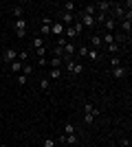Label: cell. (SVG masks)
I'll return each mask as SVG.
<instances>
[{
	"mask_svg": "<svg viewBox=\"0 0 132 147\" xmlns=\"http://www.w3.org/2000/svg\"><path fill=\"white\" fill-rule=\"evenodd\" d=\"M49 66L51 68H60V66H62V59H57V57H55V59H49Z\"/></svg>",
	"mask_w": 132,
	"mask_h": 147,
	"instance_id": "d4e9b609",
	"label": "cell"
},
{
	"mask_svg": "<svg viewBox=\"0 0 132 147\" xmlns=\"http://www.w3.org/2000/svg\"><path fill=\"white\" fill-rule=\"evenodd\" d=\"M26 59H29V53H26V51H20V53H18V61L26 64Z\"/></svg>",
	"mask_w": 132,
	"mask_h": 147,
	"instance_id": "ffe728a7",
	"label": "cell"
},
{
	"mask_svg": "<svg viewBox=\"0 0 132 147\" xmlns=\"http://www.w3.org/2000/svg\"><path fill=\"white\" fill-rule=\"evenodd\" d=\"M62 11L64 13H75V2H64V5H62Z\"/></svg>",
	"mask_w": 132,
	"mask_h": 147,
	"instance_id": "8fae6325",
	"label": "cell"
},
{
	"mask_svg": "<svg viewBox=\"0 0 132 147\" xmlns=\"http://www.w3.org/2000/svg\"><path fill=\"white\" fill-rule=\"evenodd\" d=\"M110 66H112V68L121 66V59H119V57H117V55H112V57H110Z\"/></svg>",
	"mask_w": 132,
	"mask_h": 147,
	"instance_id": "cb8c5ba5",
	"label": "cell"
},
{
	"mask_svg": "<svg viewBox=\"0 0 132 147\" xmlns=\"http://www.w3.org/2000/svg\"><path fill=\"white\" fill-rule=\"evenodd\" d=\"M90 44H93L90 49H99L101 44H104V42H101V35H93V37H90Z\"/></svg>",
	"mask_w": 132,
	"mask_h": 147,
	"instance_id": "5bb4252c",
	"label": "cell"
},
{
	"mask_svg": "<svg viewBox=\"0 0 132 147\" xmlns=\"http://www.w3.org/2000/svg\"><path fill=\"white\" fill-rule=\"evenodd\" d=\"M64 134H66V136L75 134V125H73V123H66V125H64Z\"/></svg>",
	"mask_w": 132,
	"mask_h": 147,
	"instance_id": "e0dca14e",
	"label": "cell"
},
{
	"mask_svg": "<svg viewBox=\"0 0 132 147\" xmlns=\"http://www.w3.org/2000/svg\"><path fill=\"white\" fill-rule=\"evenodd\" d=\"M44 147H55V141L53 138H44Z\"/></svg>",
	"mask_w": 132,
	"mask_h": 147,
	"instance_id": "4dcf8cb0",
	"label": "cell"
},
{
	"mask_svg": "<svg viewBox=\"0 0 132 147\" xmlns=\"http://www.w3.org/2000/svg\"><path fill=\"white\" fill-rule=\"evenodd\" d=\"M88 59H90V61H97V59H99V51H97V49H88Z\"/></svg>",
	"mask_w": 132,
	"mask_h": 147,
	"instance_id": "4fadbf2b",
	"label": "cell"
},
{
	"mask_svg": "<svg viewBox=\"0 0 132 147\" xmlns=\"http://www.w3.org/2000/svg\"><path fill=\"white\" fill-rule=\"evenodd\" d=\"M2 59L9 61V64H11V61H16V59H18V51H16V49H5V53H2Z\"/></svg>",
	"mask_w": 132,
	"mask_h": 147,
	"instance_id": "3957f363",
	"label": "cell"
},
{
	"mask_svg": "<svg viewBox=\"0 0 132 147\" xmlns=\"http://www.w3.org/2000/svg\"><path fill=\"white\" fill-rule=\"evenodd\" d=\"M31 73H33V66H31V64H22V75H26V77H29Z\"/></svg>",
	"mask_w": 132,
	"mask_h": 147,
	"instance_id": "d6986e66",
	"label": "cell"
},
{
	"mask_svg": "<svg viewBox=\"0 0 132 147\" xmlns=\"http://www.w3.org/2000/svg\"><path fill=\"white\" fill-rule=\"evenodd\" d=\"M49 86H51V79L49 77H42L40 79V90H49Z\"/></svg>",
	"mask_w": 132,
	"mask_h": 147,
	"instance_id": "2e32d148",
	"label": "cell"
},
{
	"mask_svg": "<svg viewBox=\"0 0 132 147\" xmlns=\"http://www.w3.org/2000/svg\"><path fill=\"white\" fill-rule=\"evenodd\" d=\"M101 26L106 29V33H114V26H117V22H114V18L110 16V18L104 20V24H101Z\"/></svg>",
	"mask_w": 132,
	"mask_h": 147,
	"instance_id": "5b68a950",
	"label": "cell"
},
{
	"mask_svg": "<svg viewBox=\"0 0 132 147\" xmlns=\"http://www.w3.org/2000/svg\"><path fill=\"white\" fill-rule=\"evenodd\" d=\"M33 49L35 51H40V49H44V37H33Z\"/></svg>",
	"mask_w": 132,
	"mask_h": 147,
	"instance_id": "7c38bea8",
	"label": "cell"
},
{
	"mask_svg": "<svg viewBox=\"0 0 132 147\" xmlns=\"http://www.w3.org/2000/svg\"><path fill=\"white\" fill-rule=\"evenodd\" d=\"M66 70L73 73V75H82L84 73V64H79V61H75V59H68L66 61Z\"/></svg>",
	"mask_w": 132,
	"mask_h": 147,
	"instance_id": "6da1fadb",
	"label": "cell"
},
{
	"mask_svg": "<svg viewBox=\"0 0 132 147\" xmlns=\"http://www.w3.org/2000/svg\"><path fill=\"white\" fill-rule=\"evenodd\" d=\"M75 20H77V13H60V22H64V24H73V22H75Z\"/></svg>",
	"mask_w": 132,
	"mask_h": 147,
	"instance_id": "277c9868",
	"label": "cell"
},
{
	"mask_svg": "<svg viewBox=\"0 0 132 147\" xmlns=\"http://www.w3.org/2000/svg\"><path fill=\"white\" fill-rule=\"evenodd\" d=\"M38 64H40V68H42V66H46V64H49V59H44V57H38Z\"/></svg>",
	"mask_w": 132,
	"mask_h": 147,
	"instance_id": "1f68e13d",
	"label": "cell"
},
{
	"mask_svg": "<svg viewBox=\"0 0 132 147\" xmlns=\"http://www.w3.org/2000/svg\"><path fill=\"white\" fill-rule=\"evenodd\" d=\"M51 33H53V35H57V37L64 35V24L60 22V20H57L55 24H51Z\"/></svg>",
	"mask_w": 132,
	"mask_h": 147,
	"instance_id": "8992f818",
	"label": "cell"
},
{
	"mask_svg": "<svg viewBox=\"0 0 132 147\" xmlns=\"http://www.w3.org/2000/svg\"><path fill=\"white\" fill-rule=\"evenodd\" d=\"M35 53H38V57H44L46 55V49H40V51H35Z\"/></svg>",
	"mask_w": 132,
	"mask_h": 147,
	"instance_id": "d6a6232c",
	"label": "cell"
},
{
	"mask_svg": "<svg viewBox=\"0 0 132 147\" xmlns=\"http://www.w3.org/2000/svg\"><path fill=\"white\" fill-rule=\"evenodd\" d=\"M20 70H22V61H11V73H20Z\"/></svg>",
	"mask_w": 132,
	"mask_h": 147,
	"instance_id": "ac0fdd59",
	"label": "cell"
},
{
	"mask_svg": "<svg viewBox=\"0 0 132 147\" xmlns=\"http://www.w3.org/2000/svg\"><path fill=\"white\" fill-rule=\"evenodd\" d=\"M16 81H18L20 86H24L26 81H29V77H26V75H18V77H16Z\"/></svg>",
	"mask_w": 132,
	"mask_h": 147,
	"instance_id": "484cf974",
	"label": "cell"
},
{
	"mask_svg": "<svg viewBox=\"0 0 132 147\" xmlns=\"http://www.w3.org/2000/svg\"><path fill=\"white\" fill-rule=\"evenodd\" d=\"M112 7H114V16H126V11H123L121 5H112Z\"/></svg>",
	"mask_w": 132,
	"mask_h": 147,
	"instance_id": "4316f807",
	"label": "cell"
},
{
	"mask_svg": "<svg viewBox=\"0 0 132 147\" xmlns=\"http://www.w3.org/2000/svg\"><path fill=\"white\" fill-rule=\"evenodd\" d=\"M66 136V134H64ZM77 143V134H70V136H66V145H75Z\"/></svg>",
	"mask_w": 132,
	"mask_h": 147,
	"instance_id": "603a6c76",
	"label": "cell"
},
{
	"mask_svg": "<svg viewBox=\"0 0 132 147\" xmlns=\"http://www.w3.org/2000/svg\"><path fill=\"white\" fill-rule=\"evenodd\" d=\"M108 53H112V55H117V53H119V44H108Z\"/></svg>",
	"mask_w": 132,
	"mask_h": 147,
	"instance_id": "44dd1931",
	"label": "cell"
},
{
	"mask_svg": "<svg viewBox=\"0 0 132 147\" xmlns=\"http://www.w3.org/2000/svg\"><path fill=\"white\" fill-rule=\"evenodd\" d=\"M110 2H106V0H101V2H95V9H99V13H108L110 11Z\"/></svg>",
	"mask_w": 132,
	"mask_h": 147,
	"instance_id": "ba28073f",
	"label": "cell"
},
{
	"mask_svg": "<svg viewBox=\"0 0 132 147\" xmlns=\"http://www.w3.org/2000/svg\"><path fill=\"white\" fill-rule=\"evenodd\" d=\"M77 55H79V57H86L88 55V46H82V49L77 51Z\"/></svg>",
	"mask_w": 132,
	"mask_h": 147,
	"instance_id": "f1b7e54d",
	"label": "cell"
},
{
	"mask_svg": "<svg viewBox=\"0 0 132 147\" xmlns=\"http://www.w3.org/2000/svg\"><path fill=\"white\" fill-rule=\"evenodd\" d=\"M13 29H16V35H18V37H24L26 35V22H24V18L16 20V22H13Z\"/></svg>",
	"mask_w": 132,
	"mask_h": 147,
	"instance_id": "7a4b0ae2",
	"label": "cell"
},
{
	"mask_svg": "<svg viewBox=\"0 0 132 147\" xmlns=\"http://www.w3.org/2000/svg\"><path fill=\"white\" fill-rule=\"evenodd\" d=\"M79 20H82V26H95V18L93 16H86V13H79Z\"/></svg>",
	"mask_w": 132,
	"mask_h": 147,
	"instance_id": "52a82bcc",
	"label": "cell"
},
{
	"mask_svg": "<svg viewBox=\"0 0 132 147\" xmlns=\"http://www.w3.org/2000/svg\"><path fill=\"white\" fill-rule=\"evenodd\" d=\"M46 77H49V79H60V77H62V70H60V68H51Z\"/></svg>",
	"mask_w": 132,
	"mask_h": 147,
	"instance_id": "30bf717a",
	"label": "cell"
},
{
	"mask_svg": "<svg viewBox=\"0 0 132 147\" xmlns=\"http://www.w3.org/2000/svg\"><path fill=\"white\" fill-rule=\"evenodd\" d=\"M93 121H95V117H93V114H84V123H86V125H90Z\"/></svg>",
	"mask_w": 132,
	"mask_h": 147,
	"instance_id": "f546056e",
	"label": "cell"
},
{
	"mask_svg": "<svg viewBox=\"0 0 132 147\" xmlns=\"http://www.w3.org/2000/svg\"><path fill=\"white\" fill-rule=\"evenodd\" d=\"M40 31H42V35H49L51 33V24H40Z\"/></svg>",
	"mask_w": 132,
	"mask_h": 147,
	"instance_id": "83f0119b",
	"label": "cell"
},
{
	"mask_svg": "<svg viewBox=\"0 0 132 147\" xmlns=\"http://www.w3.org/2000/svg\"><path fill=\"white\" fill-rule=\"evenodd\" d=\"M11 11H13V16H16V20H20L22 16H24V7H13Z\"/></svg>",
	"mask_w": 132,
	"mask_h": 147,
	"instance_id": "9a60e30c",
	"label": "cell"
},
{
	"mask_svg": "<svg viewBox=\"0 0 132 147\" xmlns=\"http://www.w3.org/2000/svg\"><path fill=\"white\" fill-rule=\"evenodd\" d=\"M126 73H128V68H126V66H117V68H112V77H123Z\"/></svg>",
	"mask_w": 132,
	"mask_h": 147,
	"instance_id": "9c48e42d",
	"label": "cell"
},
{
	"mask_svg": "<svg viewBox=\"0 0 132 147\" xmlns=\"http://www.w3.org/2000/svg\"><path fill=\"white\" fill-rule=\"evenodd\" d=\"M101 42H106V44H112V42H114V35H112V33H106V35L101 37Z\"/></svg>",
	"mask_w": 132,
	"mask_h": 147,
	"instance_id": "7402d4cb",
	"label": "cell"
}]
</instances>
